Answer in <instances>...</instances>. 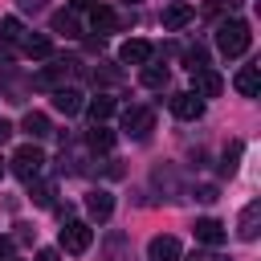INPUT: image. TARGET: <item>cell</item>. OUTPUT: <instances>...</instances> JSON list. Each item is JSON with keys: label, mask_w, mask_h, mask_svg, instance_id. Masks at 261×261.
Wrapping results in <instances>:
<instances>
[{"label": "cell", "mask_w": 261, "mask_h": 261, "mask_svg": "<svg viewBox=\"0 0 261 261\" xmlns=\"http://www.w3.org/2000/svg\"><path fill=\"white\" fill-rule=\"evenodd\" d=\"M249 41H253V33H249V24H245L241 16L216 24V49H220L224 57H241V53L249 49Z\"/></svg>", "instance_id": "cell-1"}, {"label": "cell", "mask_w": 261, "mask_h": 261, "mask_svg": "<svg viewBox=\"0 0 261 261\" xmlns=\"http://www.w3.org/2000/svg\"><path fill=\"white\" fill-rule=\"evenodd\" d=\"M8 167H12V175H20V179L29 184V179H37V175L45 171V151H41L37 143H20V147L12 151V159H8Z\"/></svg>", "instance_id": "cell-2"}, {"label": "cell", "mask_w": 261, "mask_h": 261, "mask_svg": "<svg viewBox=\"0 0 261 261\" xmlns=\"http://www.w3.org/2000/svg\"><path fill=\"white\" fill-rule=\"evenodd\" d=\"M90 24H94V33L98 37H106V33H118V29H126V24H135V12H114V8H90Z\"/></svg>", "instance_id": "cell-3"}, {"label": "cell", "mask_w": 261, "mask_h": 261, "mask_svg": "<svg viewBox=\"0 0 261 261\" xmlns=\"http://www.w3.org/2000/svg\"><path fill=\"white\" fill-rule=\"evenodd\" d=\"M90 241H94V228H90L86 220H65V224H61L57 245H61L65 253H86V249H90Z\"/></svg>", "instance_id": "cell-4"}, {"label": "cell", "mask_w": 261, "mask_h": 261, "mask_svg": "<svg viewBox=\"0 0 261 261\" xmlns=\"http://www.w3.org/2000/svg\"><path fill=\"white\" fill-rule=\"evenodd\" d=\"M73 65H77V61H53V65L37 69V73H33V90H49V94H53V90H61V86H65V77L73 73Z\"/></svg>", "instance_id": "cell-5"}, {"label": "cell", "mask_w": 261, "mask_h": 261, "mask_svg": "<svg viewBox=\"0 0 261 261\" xmlns=\"http://www.w3.org/2000/svg\"><path fill=\"white\" fill-rule=\"evenodd\" d=\"M122 130H126L130 139H147V135L155 130V110H147V106L122 110Z\"/></svg>", "instance_id": "cell-6"}, {"label": "cell", "mask_w": 261, "mask_h": 261, "mask_svg": "<svg viewBox=\"0 0 261 261\" xmlns=\"http://www.w3.org/2000/svg\"><path fill=\"white\" fill-rule=\"evenodd\" d=\"M220 90H224V77L216 69H208V65L204 69H192V94L196 98H216Z\"/></svg>", "instance_id": "cell-7"}, {"label": "cell", "mask_w": 261, "mask_h": 261, "mask_svg": "<svg viewBox=\"0 0 261 261\" xmlns=\"http://www.w3.org/2000/svg\"><path fill=\"white\" fill-rule=\"evenodd\" d=\"M192 20H196V8H192L188 0H175V4L163 8V29H167V33H179V29L192 24Z\"/></svg>", "instance_id": "cell-8"}, {"label": "cell", "mask_w": 261, "mask_h": 261, "mask_svg": "<svg viewBox=\"0 0 261 261\" xmlns=\"http://www.w3.org/2000/svg\"><path fill=\"white\" fill-rule=\"evenodd\" d=\"M171 114H175V118H184V122H196V118L204 114V98H196L192 90H184V94H175V98H171Z\"/></svg>", "instance_id": "cell-9"}, {"label": "cell", "mask_w": 261, "mask_h": 261, "mask_svg": "<svg viewBox=\"0 0 261 261\" xmlns=\"http://www.w3.org/2000/svg\"><path fill=\"white\" fill-rule=\"evenodd\" d=\"M257 232H261V204L253 200V204H245V208H241L237 237H241V241H257Z\"/></svg>", "instance_id": "cell-10"}, {"label": "cell", "mask_w": 261, "mask_h": 261, "mask_svg": "<svg viewBox=\"0 0 261 261\" xmlns=\"http://www.w3.org/2000/svg\"><path fill=\"white\" fill-rule=\"evenodd\" d=\"M179 257H184V249H179L175 237H151V245H147V261H179Z\"/></svg>", "instance_id": "cell-11"}, {"label": "cell", "mask_w": 261, "mask_h": 261, "mask_svg": "<svg viewBox=\"0 0 261 261\" xmlns=\"http://www.w3.org/2000/svg\"><path fill=\"white\" fill-rule=\"evenodd\" d=\"M151 45L147 41H139V37H130V41H122V49H118V61H126V65H147L151 61Z\"/></svg>", "instance_id": "cell-12"}, {"label": "cell", "mask_w": 261, "mask_h": 261, "mask_svg": "<svg viewBox=\"0 0 261 261\" xmlns=\"http://www.w3.org/2000/svg\"><path fill=\"white\" fill-rule=\"evenodd\" d=\"M86 212H90V220H98V224H102V220H110V212H114V196H110V192H102V188H98V192H90V196H86Z\"/></svg>", "instance_id": "cell-13"}, {"label": "cell", "mask_w": 261, "mask_h": 261, "mask_svg": "<svg viewBox=\"0 0 261 261\" xmlns=\"http://www.w3.org/2000/svg\"><path fill=\"white\" fill-rule=\"evenodd\" d=\"M224 224L220 220H212V216H204V220H196V241L200 245H208V249H216V245H224Z\"/></svg>", "instance_id": "cell-14"}, {"label": "cell", "mask_w": 261, "mask_h": 261, "mask_svg": "<svg viewBox=\"0 0 261 261\" xmlns=\"http://www.w3.org/2000/svg\"><path fill=\"white\" fill-rule=\"evenodd\" d=\"M53 106H57L61 114H77V110L86 106V98H82V90H69V86H61V90H53Z\"/></svg>", "instance_id": "cell-15"}, {"label": "cell", "mask_w": 261, "mask_h": 261, "mask_svg": "<svg viewBox=\"0 0 261 261\" xmlns=\"http://www.w3.org/2000/svg\"><path fill=\"white\" fill-rule=\"evenodd\" d=\"M20 130H29V139H33V143H41V139H49V135H53V126H49V118H45L41 110H29V114H24V122H20Z\"/></svg>", "instance_id": "cell-16"}, {"label": "cell", "mask_w": 261, "mask_h": 261, "mask_svg": "<svg viewBox=\"0 0 261 261\" xmlns=\"http://www.w3.org/2000/svg\"><path fill=\"white\" fill-rule=\"evenodd\" d=\"M86 147H90V151H98V155H106V151L114 147V130H110L106 122H94V130L86 135Z\"/></svg>", "instance_id": "cell-17"}, {"label": "cell", "mask_w": 261, "mask_h": 261, "mask_svg": "<svg viewBox=\"0 0 261 261\" xmlns=\"http://www.w3.org/2000/svg\"><path fill=\"white\" fill-rule=\"evenodd\" d=\"M82 110H86V114H90L94 122H106V118H110V114L118 110V102H114V98H106V94H98V98H90V102H86Z\"/></svg>", "instance_id": "cell-18"}, {"label": "cell", "mask_w": 261, "mask_h": 261, "mask_svg": "<svg viewBox=\"0 0 261 261\" xmlns=\"http://www.w3.org/2000/svg\"><path fill=\"white\" fill-rule=\"evenodd\" d=\"M53 196H57V188L49 179H29V200L37 208H53Z\"/></svg>", "instance_id": "cell-19"}, {"label": "cell", "mask_w": 261, "mask_h": 261, "mask_svg": "<svg viewBox=\"0 0 261 261\" xmlns=\"http://www.w3.org/2000/svg\"><path fill=\"white\" fill-rule=\"evenodd\" d=\"M237 90H241L245 98H257V90H261V73H257V65H245V69L237 73Z\"/></svg>", "instance_id": "cell-20"}, {"label": "cell", "mask_w": 261, "mask_h": 261, "mask_svg": "<svg viewBox=\"0 0 261 261\" xmlns=\"http://www.w3.org/2000/svg\"><path fill=\"white\" fill-rule=\"evenodd\" d=\"M20 49H24V53H29V57H49V53H53V41H49V37H45V33H29V37H24V45H20Z\"/></svg>", "instance_id": "cell-21"}, {"label": "cell", "mask_w": 261, "mask_h": 261, "mask_svg": "<svg viewBox=\"0 0 261 261\" xmlns=\"http://www.w3.org/2000/svg\"><path fill=\"white\" fill-rule=\"evenodd\" d=\"M139 82H143L147 90H163V86H167V65H151V61H147L143 73H139Z\"/></svg>", "instance_id": "cell-22"}, {"label": "cell", "mask_w": 261, "mask_h": 261, "mask_svg": "<svg viewBox=\"0 0 261 261\" xmlns=\"http://www.w3.org/2000/svg\"><path fill=\"white\" fill-rule=\"evenodd\" d=\"M49 29H53V33H61V37H77V16H73V12H53Z\"/></svg>", "instance_id": "cell-23"}, {"label": "cell", "mask_w": 261, "mask_h": 261, "mask_svg": "<svg viewBox=\"0 0 261 261\" xmlns=\"http://www.w3.org/2000/svg\"><path fill=\"white\" fill-rule=\"evenodd\" d=\"M94 82H102V86H118V82H122V73H118L110 61H102V65H94Z\"/></svg>", "instance_id": "cell-24"}, {"label": "cell", "mask_w": 261, "mask_h": 261, "mask_svg": "<svg viewBox=\"0 0 261 261\" xmlns=\"http://www.w3.org/2000/svg\"><path fill=\"white\" fill-rule=\"evenodd\" d=\"M241 151H245L241 143H228V147H224V163H220V175H232V171H237V159H241Z\"/></svg>", "instance_id": "cell-25"}, {"label": "cell", "mask_w": 261, "mask_h": 261, "mask_svg": "<svg viewBox=\"0 0 261 261\" xmlns=\"http://www.w3.org/2000/svg\"><path fill=\"white\" fill-rule=\"evenodd\" d=\"M184 61H188V69H204V65H208V49H204V45H192V49L184 53Z\"/></svg>", "instance_id": "cell-26"}, {"label": "cell", "mask_w": 261, "mask_h": 261, "mask_svg": "<svg viewBox=\"0 0 261 261\" xmlns=\"http://www.w3.org/2000/svg\"><path fill=\"white\" fill-rule=\"evenodd\" d=\"M20 33H24V29H20L16 16H4V20H0V37H4V41H16Z\"/></svg>", "instance_id": "cell-27"}, {"label": "cell", "mask_w": 261, "mask_h": 261, "mask_svg": "<svg viewBox=\"0 0 261 261\" xmlns=\"http://www.w3.org/2000/svg\"><path fill=\"white\" fill-rule=\"evenodd\" d=\"M155 184L167 188V192H175V171L171 167H155Z\"/></svg>", "instance_id": "cell-28"}, {"label": "cell", "mask_w": 261, "mask_h": 261, "mask_svg": "<svg viewBox=\"0 0 261 261\" xmlns=\"http://www.w3.org/2000/svg\"><path fill=\"white\" fill-rule=\"evenodd\" d=\"M12 61H16V41L0 37V65H12Z\"/></svg>", "instance_id": "cell-29"}, {"label": "cell", "mask_w": 261, "mask_h": 261, "mask_svg": "<svg viewBox=\"0 0 261 261\" xmlns=\"http://www.w3.org/2000/svg\"><path fill=\"white\" fill-rule=\"evenodd\" d=\"M196 200H204V204H212V200H216V188H212V184H204V188H196Z\"/></svg>", "instance_id": "cell-30"}, {"label": "cell", "mask_w": 261, "mask_h": 261, "mask_svg": "<svg viewBox=\"0 0 261 261\" xmlns=\"http://www.w3.org/2000/svg\"><path fill=\"white\" fill-rule=\"evenodd\" d=\"M16 4H20V8H24V12H41V8H45V4H49V0H16Z\"/></svg>", "instance_id": "cell-31"}, {"label": "cell", "mask_w": 261, "mask_h": 261, "mask_svg": "<svg viewBox=\"0 0 261 261\" xmlns=\"http://www.w3.org/2000/svg\"><path fill=\"white\" fill-rule=\"evenodd\" d=\"M12 130H16V126H12V122H4V118H0V147H4V143H8V139H12Z\"/></svg>", "instance_id": "cell-32"}, {"label": "cell", "mask_w": 261, "mask_h": 261, "mask_svg": "<svg viewBox=\"0 0 261 261\" xmlns=\"http://www.w3.org/2000/svg\"><path fill=\"white\" fill-rule=\"evenodd\" d=\"M184 261H224V257H216V253H188Z\"/></svg>", "instance_id": "cell-33"}, {"label": "cell", "mask_w": 261, "mask_h": 261, "mask_svg": "<svg viewBox=\"0 0 261 261\" xmlns=\"http://www.w3.org/2000/svg\"><path fill=\"white\" fill-rule=\"evenodd\" d=\"M69 8H73V12H82V8H94V0H69Z\"/></svg>", "instance_id": "cell-34"}, {"label": "cell", "mask_w": 261, "mask_h": 261, "mask_svg": "<svg viewBox=\"0 0 261 261\" xmlns=\"http://www.w3.org/2000/svg\"><path fill=\"white\" fill-rule=\"evenodd\" d=\"M37 261H57V249H41V253H37Z\"/></svg>", "instance_id": "cell-35"}, {"label": "cell", "mask_w": 261, "mask_h": 261, "mask_svg": "<svg viewBox=\"0 0 261 261\" xmlns=\"http://www.w3.org/2000/svg\"><path fill=\"white\" fill-rule=\"evenodd\" d=\"M8 253H12V241H8V237H0V261H4Z\"/></svg>", "instance_id": "cell-36"}, {"label": "cell", "mask_w": 261, "mask_h": 261, "mask_svg": "<svg viewBox=\"0 0 261 261\" xmlns=\"http://www.w3.org/2000/svg\"><path fill=\"white\" fill-rule=\"evenodd\" d=\"M0 175H4V159H0Z\"/></svg>", "instance_id": "cell-37"}]
</instances>
